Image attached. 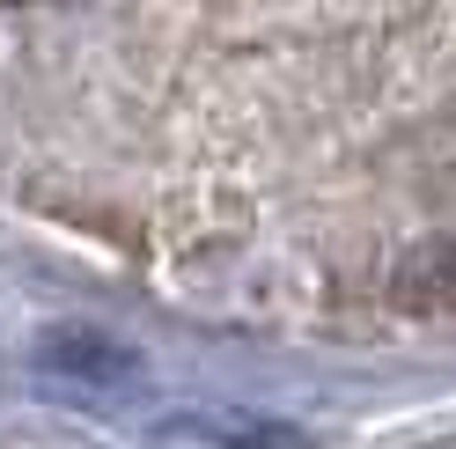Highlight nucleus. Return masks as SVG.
Returning <instances> with one entry per match:
<instances>
[{"mask_svg":"<svg viewBox=\"0 0 456 449\" xmlns=\"http://www.w3.org/2000/svg\"><path fill=\"white\" fill-rule=\"evenodd\" d=\"M162 449H309L302 428L288 420H258V412H228V405H184L155 420Z\"/></svg>","mask_w":456,"mask_h":449,"instance_id":"nucleus-2","label":"nucleus"},{"mask_svg":"<svg viewBox=\"0 0 456 449\" xmlns=\"http://www.w3.org/2000/svg\"><path fill=\"white\" fill-rule=\"evenodd\" d=\"M37 369L52 383H67V390H96V398H118V390L148 383L140 347H126L118 331H103V324H52L37 339Z\"/></svg>","mask_w":456,"mask_h":449,"instance_id":"nucleus-1","label":"nucleus"},{"mask_svg":"<svg viewBox=\"0 0 456 449\" xmlns=\"http://www.w3.org/2000/svg\"><path fill=\"white\" fill-rule=\"evenodd\" d=\"M397 302L405 310H456V243H419L397 265Z\"/></svg>","mask_w":456,"mask_h":449,"instance_id":"nucleus-3","label":"nucleus"}]
</instances>
